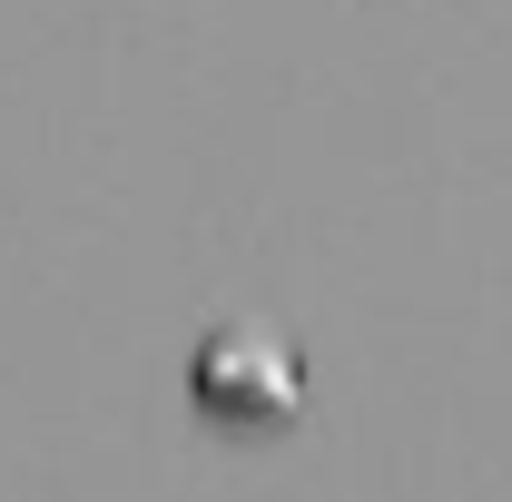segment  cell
<instances>
[{"label": "cell", "instance_id": "6da1fadb", "mask_svg": "<svg viewBox=\"0 0 512 502\" xmlns=\"http://www.w3.org/2000/svg\"><path fill=\"white\" fill-rule=\"evenodd\" d=\"M296 384H306V365H296V345L276 335V325H207V345H197V394L217 404V414H247V424H266V414H286L296 404Z\"/></svg>", "mask_w": 512, "mask_h": 502}]
</instances>
